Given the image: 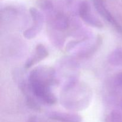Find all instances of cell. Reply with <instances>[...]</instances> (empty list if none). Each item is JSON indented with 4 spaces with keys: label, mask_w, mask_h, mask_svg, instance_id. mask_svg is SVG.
Wrapping results in <instances>:
<instances>
[{
    "label": "cell",
    "mask_w": 122,
    "mask_h": 122,
    "mask_svg": "<svg viewBox=\"0 0 122 122\" xmlns=\"http://www.w3.org/2000/svg\"><path fill=\"white\" fill-rule=\"evenodd\" d=\"M56 75V70L48 66L36 67L29 75L27 83L32 95L45 104L52 106L57 101L51 91V87L58 83Z\"/></svg>",
    "instance_id": "obj_1"
},
{
    "label": "cell",
    "mask_w": 122,
    "mask_h": 122,
    "mask_svg": "<svg viewBox=\"0 0 122 122\" xmlns=\"http://www.w3.org/2000/svg\"><path fill=\"white\" fill-rule=\"evenodd\" d=\"M61 105L70 111H81L90 104L92 92L90 87L83 82H80L77 77L68 79L60 92Z\"/></svg>",
    "instance_id": "obj_2"
},
{
    "label": "cell",
    "mask_w": 122,
    "mask_h": 122,
    "mask_svg": "<svg viewBox=\"0 0 122 122\" xmlns=\"http://www.w3.org/2000/svg\"><path fill=\"white\" fill-rule=\"evenodd\" d=\"M110 100L122 107V72L116 75L110 81Z\"/></svg>",
    "instance_id": "obj_3"
},
{
    "label": "cell",
    "mask_w": 122,
    "mask_h": 122,
    "mask_svg": "<svg viewBox=\"0 0 122 122\" xmlns=\"http://www.w3.org/2000/svg\"><path fill=\"white\" fill-rule=\"evenodd\" d=\"M49 52L45 46L39 44L36 46L35 51L26 60L25 64L26 69H29L48 57Z\"/></svg>",
    "instance_id": "obj_4"
},
{
    "label": "cell",
    "mask_w": 122,
    "mask_h": 122,
    "mask_svg": "<svg viewBox=\"0 0 122 122\" xmlns=\"http://www.w3.org/2000/svg\"><path fill=\"white\" fill-rule=\"evenodd\" d=\"M49 119L60 122H82V118L75 113L60 112H50L46 113Z\"/></svg>",
    "instance_id": "obj_5"
},
{
    "label": "cell",
    "mask_w": 122,
    "mask_h": 122,
    "mask_svg": "<svg viewBox=\"0 0 122 122\" xmlns=\"http://www.w3.org/2000/svg\"><path fill=\"white\" fill-rule=\"evenodd\" d=\"M32 14L34 24L23 32L24 37L27 39H32L35 38L41 31L43 27V19L42 17L35 11Z\"/></svg>",
    "instance_id": "obj_6"
},
{
    "label": "cell",
    "mask_w": 122,
    "mask_h": 122,
    "mask_svg": "<svg viewBox=\"0 0 122 122\" xmlns=\"http://www.w3.org/2000/svg\"><path fill=\"white\" fill-rule=\"evenodd\" d=\"M102 42V38H101V36L98 35L94 43L92 44L91 45H87L85 47H83V48L79 50L76 54V55L79 57H82V58L89 57L93 54L95 53V52H96L97 50L100 47Z\"/></svg>",
    "instance_id": "obj_7"
},
{
    "label": "cell",
    "mask_w": 122,
    "mask_h": 122,
    "mask_svg": "<svg viewBox=\"0 0 122 122\" xmlns=\"http://www.w3.org/2000/svg\"><path fill=\"white\" fill-rule=\"evenodd\" d=\"M81 17L83 21L92 27H96L98 29H101L104 27L103 25L98 19L91 15L88 13L86 8H83L81 11Z\"/></svg>",
    "instance_id": "obj_8"
},
{
    "label": "cell",
    "mask_w": 122,
    "mask_h": 122,
    "mask_svg": "<svg viewBox=\"0 0 122 122\" xmlns=\"http://www.w3.org/2000/svg\"><path fill=\"white\" fill-rule=\"evenodd\" d=\"M108 62L112 66L122 67V49L117 48L112 51L108 57Z\"/></svg>",
    "instance_id": "obj_9"
},
{
    "label": "cell",
    "mask_w": 122,
    "mask_h": 122,
    "mask_svg": "<svg viewBox=\"0 0 122 122\" xmlns=\"http://www.w3.org/2000/svg\"><path fill=\"white\" fill-rule=\"evenodd\" d=\"M106 122H122V113L114 110L107 117Z\"/></svg>",
    "instance_id": "obj_10"
},
{
    "label": "cell",
    "mask_w": 122,
    "mask_h": 122,
    "mask_svg": "<svg viewBox=\"0 0 122 122\" xmlns=\"http://www.w3.org/2000/svg\"><path fill=\"white\" fill-rule=\"evenodd\" d=\"M28 122H45L43 121L42 119H41L40 118L36 116H32L29 119Z\"/></svg>",
    "instance_id": "obj_11"
}]
</instances>
